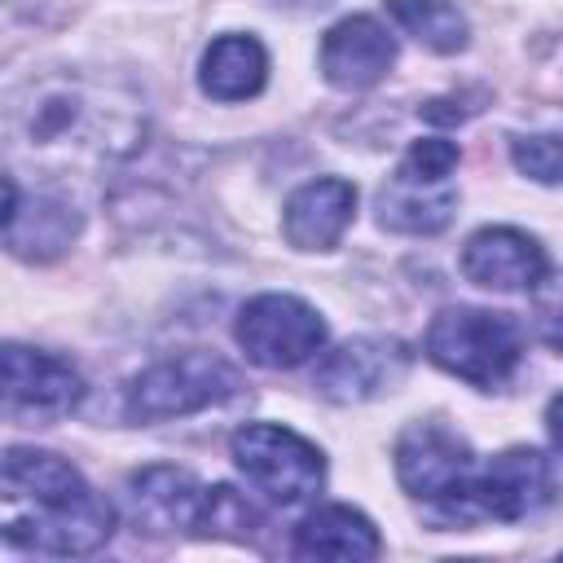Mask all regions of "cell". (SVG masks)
Returning <instances> with one entry per match:
<instances>
[{
    "label": "cell",
    "instance_id": "obj_1",
    "mask_svg": "<svg viewBox=\"0 0 563 563\" xmlns=\"http://www.w3.org/2000/svg\"><path fill=\"white\" fill-rule=\"evenodd\" d=\"M4 136L13 158L53 176L114 167L141 150L145 106L119 79L88 70H48L9 92Z\"/></svg>",
    "mask_w": 563,
    "mask_h": 563
},
{
    "label": "cell",
    "instance_id": "obj_2",
    "mask_svg": "<svg viewBox=\"0 0 563 563\" xmlns=\"http://www.w3.org/2000/svg\"><path fill=\"white\" fill-rule=\"evenodd\" d=\"M4 541L31 554L79 559L114 537V506L57 453L9 449L0 466Z\"/></svg>",
    "mask_w": 563,
    "mask_h": 563
},
{
    "label": "cell",
    "instance_id": "obj_3",
    "mask_svg": "<svg viewBox=\"0 0 563 563\" xmlns=\"http://www.w3.org/2000/svg\"><path fill=\"white\" fill-rule=\"evenodd\" d=\"M554 501V471L537 449H506L488 466L462 484L453 501L431 510L444 528H475V523H515Z\"/></svg>",
    "mask_w": 563,
    "mask_h": 563
},
{
    "label": "cell",
    "instance_id": "obj_4",
    "mask_svg": "<svg viewBox=\"0 0 563 563\" xmlns=\"http://www.w3.org/2000/svg\"><path fill=\"white\" fill-rule=\"evenodd\" d=\"M427 356L471 383V387H501L515 365H519V352H523V339H519V325L506 317V312H488V308H444L431 317L427 325V339H422Z\"/></svg>",
    "mask_w": 563,
    "mask_h": 563
},
{
    "label": "cell",
    "instance_id": "obj_5",
    "mask_svg": "<svg viewBox=\"0 0 563 563\" xmlns=\"http://www.w3.org/2000/svg\"><path fill=\"white\" fill-rule=\"evenodd\" d=\"M453 167H457L453 141L444 136L413 141L378 194V224L391 233H413V238L440 233L457 211V189L449 180Z\"/></svg>",
    "mask_w": 563,
    "mask_h": 563
},
{
    "label": "cell",
    "instance_id": "obj_6",
    "mask_svg": "<svg viewBox=\"0 0 563 563\" xmlns=\"http://www.w3.org/2000/svg\"><path fill=\"white\" fill-rule=\"evenodd\" d=\"M238 391V369L216 352H176L128 383L123 413L132 422H167L220 405Z\"/></svg>",
    "mask_w": 563,
    "mask_h": 563
},
{
    "label": "cell",
    "instance_id": "obj_7",
    "mask_svg": "<svg viewBox=\"0 0 563 563\" xmlns=\"http://www.w3.org/2000/svg\"><path fill=\"white\" fill-rule=\"evenodd\" d=\"M229 453L238 471L277 506H299L325 484V457L312 440L277 422H246L233 431Z\"/></svg>",
    "mask_w": 563,
    "mask_h": 563
},
{
    "label": "cell",
    "instance_id": "obj_8",
    "mask_svg": "<svg viewBox=\"0 0 563 563\" xmlns=\"http://www.w3.org/2000/svg\"><path fill=\"white\" fill-rule=\"evenodd\" d=\"M238 347L264 369H295L325 347V321L299 295H255L233 321Z\"/></svg>",
    "mask_w": 563,
    "mask_h": 563
},
{
    "label": "cell",
    "instance_id": "obj_9",
    "mask_svg": "<svg viewBox=\"0 0 563 563\" xmlns=\"http://www.w3.org/2000/svg\"><path fill=\"white\" fill-rule=\"evenodd\" d=\"M396 479L409 497H418L431 510H440L444 501H453L462 493V484L475 475V453L471 444L449 431L444 422L427 418V422H409L396 440Z\"/></svg>",
    "mask_w": 563,
    "mask_h": 563
},
{
    "label": "cell",
    "instance_id": "obj_10",
    "mask_svg": "<svg viewBox=\"0 0 563 563\" xmlns=\"http://www.w3.org/2000/svg\"><path fill=\"white\" fill-rule=\"evenodd\" d=\"M409 361L413 356L400 339H378V334L347 339L343 347L321 356L312 387L334 405H365L396 391L409 374Z\"/></svg>",
    "mask_w": 563,
    "mask_h": 563
},
{
    "label": "cell",
    "instance_id": "obj_11",
    "mask_svg": "<svg viewBox=\"0 0 563 563\" xmlns=\"http://www.w3.org/2000/svg\"><path fill=\"white\" fill-rule=\"evenodd\" d=\"M4 365V409L13 418H35V422H53L66 418L79 400H84V378L70 361L53 356V352H35L22 343H4L0 352Z\"/></svg>",
    "mask_w": 563,
    "mask_h": 563
},
{
    "label": "cell",
    "instance_id": "obj_12",
    "mask_svg": "<svg viewBox=\"0 0 563 563\" xmlns=\"http://www.w3.org/2000/svg\"><path fill=\"white\" fill-rule=\"evenodd\" d=\"M4 246L18 260H57L79 238V207L62 194L35 189L31 198H22L18 176H4Z\"/></svg>",
    "mask_w": 563,
    "mask_h": 563
},
{
    "label": "cell",
    "instance_id": "obj_13",
    "mask_svg": "<svg viewBox=\"0 0 563 563\" xmlns=\"http://www.w3.org/2000/svg\"><path fill=\"white\" fill-rule=\"evenodd\" d=\"M462 273L484 290H532L545 282L550 255L532 233L493 224V229H479L466 238Z\"/></svg>",
    "mask_w": 563,
    "mask_h": 563
},
{
    "label": "cell",
    "instance_id": "obj_14",
    "mask_svg": "<svg viewBox=\"0 0 563 563\" xmlns=\"http://www.w3.org/2000/svg\"><path fill=\"white\" fill-rule=\"evenodd\" d=\"M391 62H396V40L369 13H352L334 22L321 40V75L343 92L374 88L391 70Z\"/></svg>",
    "mask_w": 563,
    "mask_h": 563
},
{
    "label": "cell",
    "instance_id": "obj_15",
    "mask_svg": "<svg viewBox=\"0 0 563 563\" xmlns=\"http://www.w3.org/2000/svg\"><path fill=\"white\" fill-rule=\"evenodd\" d=\"M352 211H356V189L339 176H321L290 194L282 211V233L299 251H330L352 224Z\"/></svg>",
    "mask_w": 563,
    "mask_h": 563
},
{
    "label": "cell",
    "instance_id": "obj_16",
    "mask_svg": "<svg viewBox=\"0 0 563 563\" xmlns=\"http://www.w3.org/2000/svg\"><path fill=\"white\" fill-rule=\"evenodd\" d=\"M202 484L185 471V466H145L132 475L128 484V501H132V519L145 532H176V528H194L198 506H202Z\"/></svg>",
    "mask_w": 563,
    "mask_h": 563
},
{
    "label": "cell",
    "instance_id": "obj_17",
    "mask_svg": "<svg viewBox=\"0 0 563 563\" xmlns=\"http://www.w3.org/2000/svg\"><path fill=\"white\" fill-rule=\"evenodd\" d=\"M290 554L295 559H378L383 554V537L378 528L352 510V506H321L308 519H299L295 537H290Z\"/></svg>",
    "mask_w": 563,
    "mask_h": 563
},
{
    "label": "cell",
    "instance_id": "obj_18",
    "mask_svg": "<svg viewBox=\"0 0 563 563\" xmlns=\"http://www.w3.org/2000/svg\"><path fill=\"white\" fill-rule=\"evenodd\" d=\"M268 79V53L255 35H220L202 53L198 84L216 101H246L264 88Z\"/></svg>",
    "mask_w": 563,
    "mask_h": 563
},
{
    "label": "cell",
    "instance_id": "obj_19",
    "mask_svg": "<svg viewBox=\"0 0 563 563\" xmlns=\"http://www.w3.org/2000/svg\"><path fill=\"white\" fill-rule=\"evenodd\" d=\"M387 13L396 18V26L405 35H413L418 44H427L431 53H457L466 48V18L453 0H387Z\"/></svg>",
    "mask_w": 563,
    "mask_h": 563
},
{
    "label": "cell",
    "instance_id": "obj_20",
    "mask_svg": "<svg viewBox=\"0 0 563 563\" xmlns=\"http://www.w3.org/2000/svg\"><path fill=\"white\" fill-rule=\"evenodd\" d=\"M255 528H260V515H255V506H251L238 488L216 484V488L202 493L194 532H202V537H238V541H246Z\"/></svg>",
    "mask_w": 563,
    "mask_h": 563
},
{
    "label": "cell",
    "instance_id": "obj_21",
    "mask_svg": "<svg viewBox=\"0 0 563 563\" xmlns=\"http://www.w3.org/2000/svg\"><path fill=\"white\" fill-rule=\"evenodd\" d=\"M515 167L537 185H563V132H537L519 136L510 145Z\"/></svg>",
    "mask_w": 563,
    "mask_h": 563
},
{
    "label": "cell",
    "instance_id": "obj_22",
    "mask_svg": "<svg viewBox=\"0 0 563 563\" xmlns=\"http://www.w3.org/2000/svg\"><path fill=\"white\" fill-rule=\"evenodd\" d=\"M541 339H545L554 352H563V303L541 317Z\"/></svg>",
    "mask_w": 563,
    "mask_h": 563
},
{
    "label": "cell",
    "instance_id": "obj_23",
    "mask_svg": "<svg viewBox=\"0 0 563 563\" xmlns=\"http://www.w3.org/2000/svg\"><path fill=\"white\" fill-rule=\"evenodd\" d=\"M545 431H550V444L563 453V396H554L545 405Z\"/></svg>",
    "mask_w": 563,
    "mask_h": 563
},
{
    "label": "cell",
    "instance_id": "obj_24",
    "mask_svg": "<svg viewBox=\"0 0 563 563\" xmlns=\"http://www.w3.org/2000/svg\"><path fill=\"white\" fill-rule=\"evenodd\" d=\"M277 4H295V9H321V4H330V0H277Z\"/></svg>",
    "mask_w": 563,
    "mask_h": 563
}]
</instances>
